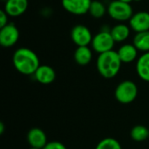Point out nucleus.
Listing matches in <instances>:
<instances>
[{"instance_id":"nucleus-1","label":"nucleus","mask_w":149,"mask_h":149,"mask_svg":"<svg viewBox=\"0 0 149 149\" xmlns=\"http://www.w3.org/2000/svg\"><path fill=\"white\" fill-rule=\"evenodd\" d=\"M12 61L17 71L24 75H34L40 65L37 54L25 47L19 48L14 52Z\"/></svg>"},{"instance_id":"nucleus-2","label":"nucleus","mask_w":149,"mask_h":149,"mask_svg":"<svg viewBox=\"0 0 149 149\" xmlns=\"http://www.w3.org/2000/svg\"><path fill=\"white\" fill-rule=\"evenodd\" d=\"M121 60L115 51H109L99 55L97 59V69L100 74L106 79L115 77L121 67Z\"/></svg>"},{"instance_id":"nucleus-3","label":"nucleus","mask_w":149,"mask_h":149,"mask_svg":"<svg viewBox=\"0 0 149 149\" xmlns=\"http://www.w3.org/2000/svg\"><path fill=\"white\" fill-rule=\"evenodd\" d=\"M109 16L119 22H124L130 20L133 14V8L128 3L121 2L120 0H114L109 3L107 8Z\"/></svg>"},{"instance_id":"nucleus-4","label":"nucleus","mask_w":149,"mask_h":149,"mask_svg":"<svg viewBox=\"0 0 149 149\" xmlns=\"http://www.w3.org/2000/svg\"><path fill=\"white\" fill-rule=\"evenodd\" d=\"M138 88L134 82L125 80L120 83L115 89V98L122 104L132 103L137 97Z\"/></svg>"},{"instance_id":"nucleus-5","label":"nucleus","mask_w":149,"mask_h":149,"mask_svg":"<svg viewBox=\"0 0 149 149\" xmlns=\"http://www.w3.org/2000/svg\"><path fill=\"white\" fill-rule=\"evenodd\" d=\"M114 39L108 31H100L93 38L92 47L93 49L101 54L109 51H112L114 46Z\"/></svg>"},{"instance_id":"nucleus-6","label":"nucleus","mask_w":149,"mask_h":149,"mask_svg":"<svg viewBox=\"0 0 149 149\" xmlns=\"http://www.w3.org/2000/svg\"><path fill=\"white\" fill-rule=\"evenodd\" d=\"M71 37L75 45L79 46H87L93 41V36L90 30L83 25L77 24L75 25L71 32Z\"/></svg>"},{"instance_id":"nucleus-7","label":"nucleus","mask_w":149,"mask_h":149,"mask_svg":"<svg viewBox=\"0 0 149 149\" xmlns=\"http://www.w3.org/2000/svg\"><path fill=\"white\" fill-rule=\"evenodd\" d=\"M19 31L13 24H8L0 30V44L3 47L13 46L18 40Z\"/></svg>"},{"instance_id":"nucleus-8","label":"nucleus","mask_w":149,"mask_h":149,"mask_svg":"<svg viewBox=\"0 0 149 149\" xmlns=\"http://www.w3.org/2000/svg\"><path fill=\"white\" fill-rule=\"evenodd\" d=\"M91 0H62L64 9L74 15H84L89 11Z\"/></svg>"},{"instance_id":"nucleus-9","label":"nucleus","mask_w":149,"mask_h":149,"mask_svg":"<svg viewBox=\"0 0 149 149\" xmlns=\"http://www.w3.org/2000/svg\"><path fill=\"white\" fill-rule=\"evenodd\" d=\"M130 27L136 31L143 32L149 31V13L147 11H139L132 16L129 20Z\"/></svg>"},{"instance_id":"nucleus-10","label":"nucleus","mask_w":149,"mask_h":149,"mask_svg":"<svg viewBox=\"0 0 149 149\" xmlns=\"http://www.w3.org/2000/svg\"><path fill=\"white\" fill-rule=\"evenodd\" d=\"M27 141L31 148H37L41 149L44 148L48 143L45 132L38 127L31 128L28 132Z\"/></svg>"},{"instance_id":"nucleus-11","label":"nucleus","mask_w":149,"mask_h":149,"mask_svg":"<svg viewBox=\"0 0 149 149\" xmlns=\"http://www.w3.org/2000/svg\"><path fill=\"white\" fill-rule=\"evenodd\" d=\"M28 7V0H7L4 11L10 17H18L25 12Z\"/></svg>"},{"instance_id":"nucleus-12","label":"nucleus","mask_w":149,"mask_h":149,"mask_svg":"<svg viewBox=\"0 0 149 149\" xmlns=\"http://www.w3.org/2000/svg\"><path fill=\"white\" fill-rule=\"evenodd\" d=\"M35 79L41 84L48 85L52 83L56 79V72L49 65H39L37 71L34 73Z\"/></svg>"},{"instance_id":"nucleus-13","label":"nucleus","mask_w":149,"mask_h":149,"mask_svg":"<svg viewBox=\"0 0 149 149\" xmlns=\"http://www.w3.org/2000/svg\"><path fill=\"white\" fill-rule=\"evenodd\" d=\"M136 72L141 79L149 82V52L142 54L137 60Z\"/></svg>"},{"instance_id":"nucleus-14","label":"nucleus","mask_w":149,"mask_h":149,"mask_svg":"<svg viewBox=\"0 0 149 149\" xmlns=\"http://www.w3.org/2000/svg\"><path fill=\"white\" fill-rule=\"evenodd\" d=\"M117 52L122 63H131L136 58L138 50L134 45L127 44L122 45Z\"/></svg>"},{"instance_id":"nucleus-15","label":"nucleus","mask_w":149,"mask_h":149,"mask_svg":"<svg viewBox=\"0 0 149 149\" xmlns=\"http://www.w3.org/2000/svg\"><path fill=\"white\" fill-rule=\"evenodd\" d=\"M93 58V53L88 46H79L74 52V59L79 65H88Z\"/></svg>"},{"instance_id":"nucleus-16","label":"nucleus","mask_w":149,"mask_h":149,"mask_svg":"<svg viewBox=\"0 0 149 149\" xmlns=\"http://www.w3.org/2000/svg\"><path fill=\"white\" fill-rule=\"evenodd\" d=\"M110 33L115 42H123L129 37L130 30L127 25L124 24H119L111 29Z\"/></svg>"},{"instance_id":"nucleus-17","label":"nucleus","mask_w":149,"mask_h":149,"mask_svg":"<svg viewBox=\"0 0 149 149\" xmlns=\"http://www.w3.org/2000/svg\"><path fill=\"white\" fill-rule=\"evenodd\" d=\"M134 45L138 51L149 52V31L137 33L134 38Z\"/></svg>"},{"instance_id":"nucleus-18","label":"nucleus","mask_w":149,"mask_h":149,"mask_svg":"<svg viewBox=\"0 0 149 149\" xmlns=\"http://www.w3.org/2000/svg\"><path fill=\"white\" fill-rule=\"evenodd\" d=\"M131 138L138 142L144 141L149 138V128L142 125H138L133 127L130 133Z\"/></svg>"},{"instance_id":"nucleus-19","label":"nucleus","mask_w":149,"mask_h":149,"mask_svg":"<svg viewBox=\"0 0 149 149\" xmlns=\"http://www.w3.org/2000/svg\"><path fill=\"white\" fill-rule=\"evenodd\" d=\"M106 7L105 5L100 2V1H92L90 8H89V13L95 18H100L102 17L105 13H106Z\"/></svg>"},{"instance_id":"nucleus-20","label":"nucleus","mask_w":149,"mask_h":149,"mask_svg":"<svg viewBox=\"0 0 149 149\" xmlns=\"http://www.w3.org/2000/svg\"><path fill=\"white\" fill-rule=\"evenodd\" d=\"M95 149H122L120 142L113 138H106L100 141Z\"/></svg>"},{"instance_id":"nucleus-21","label":"nucleus","mask_w":149,"mask_h":149,"mask_svg":"<svg viewBox=\"0 0 149 149\" xmlns=\"http://www.w3.org/2000/svg\"><path fill=\"white\" fill-rule=\"evenodd\" d=\"M43 149H66V148L59 141H50Z\"/></svg>"},{"instance_id":"nucleus-22","label":"nucleus","mask_w":149,"mask_h":149,"mask_svg":"<svg viewBox=\"0 0 149 149\" xmlns=\"http://www.w3.org/2000/svg\"><path fill=\"white\" fill-rule=\"evenodd\" d=\"M8 24V14L4 10L0 11V27L3 28Z\"/></svg>"},{"instance_id":"nucleus-23","label":"nucleus","mask_w":149,"mask_h":149,"mask_svg":"<svg viewBox=\"0 0 149 149\" xmlns=\"http://www.w3.org/2000/svg\"><path fill=\"white\" fill-rule=\"evenodd\" d=\"M3 130H4V126H3V122H0V134H3Z\"/></svg>"},{"instance_id":"nucleus-24","label":"nucleus","mask_w":149,"mask_h":149,"mask_svg":"<svg viewBox=\"0 0 149 149\" xmlns=\"http://www.w3.org/2000/svg\"><path fill=\"white\" fill-rule=\"evenodd\" d=\"M120 1H121V2H125V3H130V2H132L133 0H120Z\"/></svg>"},{"instance_id":"nucleus-25","label":"nucleus","mask_w":149,"mask_h":149,"mask_svg":"<svg viewBox=\"0 0 149 149\" xmlns=\"http://www.w3.org/2000/svg\"><path fill=\"white\" fill-rule=\"evenodd\" d=\"M29 149H41V148H30Z\"/></svg>"},{"instance_id":"nucleus-26","label":"nucleus","mask_w":149,"mask_h":149,"mask_svg":"<svg viewBox=\"0 0 149 149\" xmlns=\"http://www.w3.org/2000/svg\"><path fill=\"white\" fill-rule=\"evenodd\" d=\"M134 1H141V0H134Z\"/></svg>"}]
</instances>
